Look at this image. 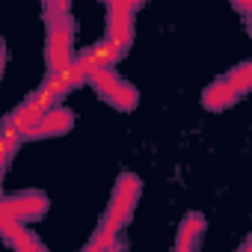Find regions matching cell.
I'll return each mask as SVG.
<instances>
[{
  "mask_svg": "<svg viewBox=\"0 0 252 252\" xmlns=\"http://www.w3.org/2000/svg\"><path fill=\"white\" fill-rule=\"evenodd\" d=\"M137 196H140V178H137V175H131V172H125V175L119 178L116 190H113V202H110V211H107V217H104L101 228H107V231H113V234H116L125 222H128V217L134 214Z\"/></svg>",
  "mask_w": 252,
  "mask_h": 252,
  "instance_id": "6da1fadb",
  "label": "cell"
},
{
  "mask_svg": "<svg viewBox=\"0 0 252 252\" xmlns=\"http://www.w3.org/2000/svg\"><path fill=\"white\" fill-rule=\"evenodd\" d=\"M249 80H252V68H249V63H243V65H237L228 77H222V80H217L214 86H208V92L202 95V101H205L211 110H222V107H228L237 95H243V92L249 89Z\"/></svg>",
  "mask_w": 252,
  "mask_h": 252,
  "instance_id": "7a4b0ae2",
  "label": "cell"
},
{
  "mask_svg": "<svg viewBox=\"0 0 252 252\" xmlns=\"http://www.w3.org/2000/svg\"><path fill=\"white\" fill-rule=\"evenodd\" d=\"M86 77L95 83V89H98L113 107H119V110H131V107L137 104V89L128 86L125 80H119V77L113 74V68H98V71H92V74H86Z\"/></svg>",
  "mask_w": 252,
  "mask_h": 252,
  "instance_id": "3957f363",
  "label": "cell"
},
{
  "mask_svg": "<svg viewBox=\"0 0 252 252\" xmlns=\"http://www.w3.org/2000/svg\"><path fill=\"white\" fill-rule=\"evenodd\" d=\"M0 208H3L9 217H15L18 222L36 220L39 214H45V196H39V193H24V196H15V199H9V202L0 199Z\"/></svg>",
  "mask_w": 252,
  "mask_h": 252,
  "instance_id": "277c9868",
  "label": "cell"
},
{
  "mask_svg": "<svg viewBox=\"0 0 252 252\" xmlns=\"http://www.w3.org/2000/svg\"><path fill=\"white\" fill-rule=\"evenodd\" d=\"M74 125L71 113L63 110V107H51L42 113V119L36 122V128L30 131V137H54V134H65L68 128Z\"/></svg>",
  "mask_w": 252,
  "mask_h": 252,
  "instance_id": "5b68a950",
  "label": "cell"
},
{
  "mask_svg": "<svg viewBox=\"0 0 252 252\" xmlns=\"http://www.w3.org/2000/svg\"><path fill=\"white\" fill-rule=\"evenodd\" d=\"M202 228H205V220H202L199 214H190V217L184 220L181 231H178V243H175V246H178V249H196Z\"/></svg>",
  "mask_w": 252,
  "mask_h": 252,
  "instance_id": "8992f818",
  "label": "cell"
},
{
  "mask_svg": "<svg viewBox=\"0 0 252 252\" xmlns=\"http://www.w3.org/2000/svg\"><path fill=\"white\" fill-rule=\"evenodd\" d=\"M21 134L18 131H12V128H6V125H0V158L3 160H9V158H15V152H18V146H21Z\"/></svg>",
  "mask_w": 252,
  "mask_h": 252,
  "instance_id": "52a82bcc",
  "label": "cell"
},
{
  "mask_svg": "<svg viewBox=\"0 0 252 252\" xmlns=\"http://www.w3.org/2000/svg\"><path fill=\"white\" fill-rule=\"evenodd\" d=\"M3 60H6V51H3V45H0V71H3Z\"/></svg>",
  "mask_w": 252,
  "mask_h": 252,
  "instance_id": "ba28073f",
  "label": "cell"
},
{
  "mask_svg": "<svg viewBox=\"0 0 252 252\" xmlns=\"http://www.w3.org/2000/svg\"><path fill=\"white\" fill-rule=\"evenodd\" d=\"M6 163H9V160H3V158H0V181H3V169H6Z\"/></svg>",
  "mask_w": 252,
  "mask_h": 252,
  "instance_id": "9c48e42d",
  "label": "cell"
}]
</instances>
